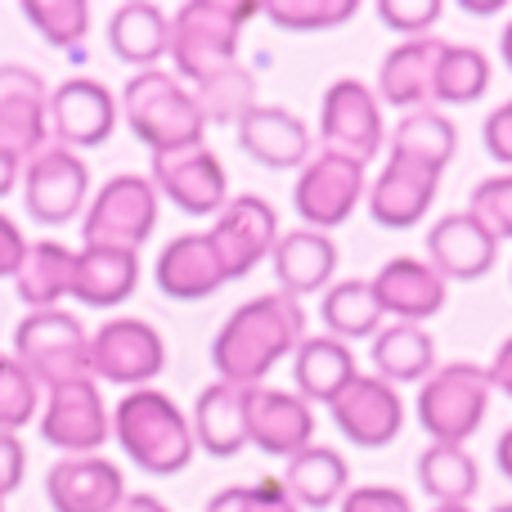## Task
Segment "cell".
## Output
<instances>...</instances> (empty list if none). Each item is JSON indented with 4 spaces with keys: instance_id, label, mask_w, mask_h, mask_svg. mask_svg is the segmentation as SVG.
<instances>
[{
    "instance_id": "6da1fadb",
    "label": "cell",
    "mask_w": 512,
    "mask_h": 512,
    "mask_svg": "<svg viewBox=\"0 0 512 512\" xmlns=\"http://www.w3.org/2000/svg\"><path fill=\"white\" fill-rule=\"evenodd\" d=\"M459 153V126L436 108H418L405 113L400 126L391 131V153L382 176L364 189V207H369L373 225L382 230H414L436 203L445 167Z\"/></svg>"
},
{
    "instance_id": "7a4b0ae2",
    "label": "cell",
    "mask_w": 512,
    "mask_h": 512,
    "mask_svg": "<svg viewBox=\"0 0 512 512\" xmlns=\"http://www.w3.org/2000/svg\"><path fill=\"white\" fill-rule=\"evenodd\" d=\"M306 342V310L288 292L243 301L212 342V369L234 387H265L270 369Z\"/></svg>"
},
{
    "instance_id": "3957f363",
    "label": "cell",
    "mask_w": 512,
    "mask_h": 512,
    "mask_svg": "<svg viewBox=\"0 0 512 512\" xmlns=\"http://www.w3.org/2000/svg\"><path fill=\"white\" fill-rule=\"evenodd\" d=\"M113 441L149 477H176L194 463V427L189 414L158 387L126 391L113 409Z\"/></svg>"
},
{
    "instance_id": "277c9868",
    "label": "cell",
    "mask_w": 512,
    "mask_h": 512,
    "mask_svg": "<svg viewBox=\"0 0 512 512\" xmlns=\"http://www.w3.org/2000/svg\"><path fill=\"white\" fill-rule=\"evenodd\" d=\"M117 113L126 117L131 135L153 158H158V153L194 149V144H203V131H207L194 90H189L176 72H162V68L135 72L122 90Z\"/></svg>"
},
{
    "instance_id": "5b68a950",
    "label": "cell",
    "mask_w": 512,
    "mask_h": 512,
    "mask_svg": "<svg viewBox=\"0 0 512 512\" xmlns=\"http://www.w3.org/2000/svg\"><path fill=\"white\" fill-rule=\"evenodd\" d=\"M261 14V5H239V0H189L171 18V45L167 59L176 63L180 81L203 86L207 77L239 63V36L243 23Z\"/></svg>"
},
{
    "instance_id": "8992f818",
    "label": "cell",
    "mask_w": 512,
    "mask_h": 512,
    "mask_svg": "<svg viewBox=\"0 0 512 512\" xmlns=\"http://www.w3.org/2000/svg\"><path fill=\"white\" fill-rule=\"evenodd\" d=\"M490 373L472 360L441 364L432 378L418 387V427L432 436L436 445H468L481 432L490 409Z\"/></svg>"
},
{
    "instance_id": "52a82bcc",
    "label": "cell",
    "mask_w": 512,
    "mask_h": 512,
    "mask_svg": "<svg viewBox=\"0 0 512 512\" xmlns=\"http://www.w3.org/2000/svg\"><path fill=\"white\" fill-rule=\"evenodd\" d=\"M14 355L41 391H54L63 382L90 378V333L68 310H27V319L14 328Z\"/></svg>"
},
{
    "instance_id": "ba28073f",
    "label": "cell",
    "mask_w": 512,
    "mask_h": 512,
    "mask_svg": "<svg viewBox=\"0 0 512 512\" xmlns=\"http://www.w3.org/2000/svg\"><path fill=\"white\" fill-rule=\"evenodd\" d=\"M158 189L149 176H122L104 180L95 198L81 212V248H131L140 252L144 239L158 230Z\"/></svg>"
},
{
    "instance_id": "9c48e42d",
    "label": "cell",
    "mask_w": 512,
    "mask_h": 512,
    "mask_svg": "<svg viewBox=\"0 0 512 512\" xmlns=\"http://www.w3.org/2000/svg\"><path fill=\"white\" fill-rule=\"evenodd\" d=\"M167 369V342L149 319L117 315L90 333V378L140 391Z\"/></svg>"
},
{
    "instance_id": "30bf717a",
    "label": "cell",
    "mask_w": 512,
    "mask_h": 512,
    "mask_svg": "<svg viewBox=\"0 0 512 512\" xmlns=\"http://www.w3.org/2000/svg\"><path fill=\"white\" fill-rule=\"evenodd\" d=\"M319 140H324V153L369 167L378 158V149L387 144L378 95L355 77L333 81L324 90V104H319Z\"/></svg>"
},
{
    "instance_id": "8fae6325",
    "label": "cell",
    "mask_w": 512,
    "mask_h": 512,
    "mask_svg": "<svg viewBox=\"0 0 512 512\" xmlns=\"http://www.w3.org/2000/svg\"><path fill=\"white\" fill-rule=\"evenodd\" d=\"M18 185H23V207L36 225H68L90 203V171L81 153L63 149L54 140L23 162Z\"/></svg>"
},
{
    "instance_id": "7c38bea8",
    "label": "cell",
    "mask_w": 512,
    "mask_h": 512,
    "mask_svg": "<svg viewBox=\"0 0 512 512\" xmlns=\"http://www.w3.org/2000/svg\"><path fill=\"white\" fill-rule=\"evenodd\" d=\"M113 436V414L104 409L95 378L63 382V387L45 391L41 405V441L63 450L68 459L104 450V441Z\"/></svg>"
},
{
    "instance_id": "4fadbf2b",
    "label": "cell",
    "mask_w": 512,
    "mask_h": 512,
    "mask_svg": "<svg viewBox=\"0 0 512 512\" xmlns=\"http://www.w3.org/2000/svg\"><path fill=\"white\" fill-rule=\"evenodd\" d=\"M364 167L360 162H346L337 153H319L301 167L297 185H292V207H297V221L306 230H337L355 207L364 203Z\"/></svg>"
},
{
    "instance_id": "5bb4252c",
    "label": "cell",
    "mask_w": 512,
    "mask_h": 512,
    "mask_svg": "<svg viewBox=\"0 0 512 512\" xmlns=\"http://www.w3.org/2000/svg\"><path fill=\"white\" fill-rule=\"evenodd\" d=\"M328 418L355 450H387L405 432V400L378 373H355V382L328 405Z\"/></svg>"
},
{
    "instance_id": "9a60e30c",
    "label": "cell",
    "mask_w": 512,
    "mask_h": 512,
    "mask_svg": "<svg viewBox=\"0 0 512 512\" xmlns=\"http://www.w3.org/2000/svg\"><path fill=\"white\" fill-rule=\"evenodd\" d=\"M207 239H212V252L225 270V283L243 279V274H252L274 252V243H279V216H274V207L265 198L239 194L225 203V212L216 216Z\"/></svg>"
},
{
    "instance_id": "2e32d148",
    "label": "cell",
    "mask_w": 512,
    "mask_h": 512,
    "mask_svg": "<svg viewBox=\"0 0 512 512\" xmlns=\"http://www.w3.org/2000/svg\"><path fill=\"white\" fill-rule=\"evenodd\" d=\"M149 180L158 189V198L176 203L185 216H221L225 203H230L225 167L207 144H194V149L180 153H158Z\"/></svg>"
},
{
    "instance_id": "e0dca14e",
    "label": "cell",
    "mask_w": 512,
    "mask_h": 512,
    "mask_svg": "<svg viewBox=\"0 0 512 512\" xmlns=\"http://www.w3.org/2000/svg\"><path fill=\"white\" fill-rule=\"evenodd\" d=\"M0 144L23 162L50 144V86L23 63H0Z\"/></svg>"
},
{
    "instance_id": "ac0fdd59",
    "label": "cell",
    "mask_w": 512,
    "mask_h": 512,
    "mask_svg": "<svg viewBox=\"0 0 512 512\" xmlns=\"http://www.w3.org/2000/svg\"><path fill=\"white\" fill-rule=\"evenodd\" d=\"M117 126V95L95 77H72L50 90V140L63 149H99Z\"/></svg>"
},
{
    "instance_id": "d6986e66",
    "label": "cell",
    "mask_w": 512,
    "mask_h": 512,
    "mask_svg": "<svg viewBox=\"0 0 512 512\" xmlns=\"http://www.w3.org/2000/svg\"><path fill=\"white\" fill-rule=\"evenodd\" d=\"M248 445L261 454L292 459L315 445V409L297 391L248 387Z\"/></svg>"
},
{
    "instance_id": "ffe728a7",
    "label": "cell",
    "mask_w": 512,
    "mask_h": 512,
    "mask_svg": "<svg viewBox=\"0 0 512 512\" xmlns=\"http://www.w3.org/2000/svg\"><path fill=\"white\" fill-rule=\"evenodd\" d=\"M499 261V239L472 212H450L427 230V265L450 279H486Z\"/></svg>"
},
{
    "instance_id": "44dd1931",
    "label": "cell",
    "mask_w": 512,
    "mask_h": 512,
    "mask_svg": "<svg viewBox=\"0 0 512 512\" xmlns=\"http://www.w3.org/2000/svg\"><path fill=\"white\" fill-rule=\"evenodd\" d=\"M373 297H378L382 315H391L396 324H423V319L441 315L450 283L418 256H391L378 274H373Z\"/></svg>"
},
{
    "instance_id": "7402d4cb",
    "label": "cell",
    "mask_w": 512,
    "mask_h": 512,
    "mask_svg": "<svg viewBox=\"0 0 512 512\" xmlns=\"http://www.w3.org/2000/svg\"><path fill=\"white\" fill-rule=\"evenodd\" d=\"M45 495L54 512H113L126 499L122 468L104 454L59 459L45 472Z\"/></svg>"
},
{
    "instance_id": "603a6c76",
    "label": "cell",
    "mask_w": 512,
    "mask_h": 512,
    "mask_svg": "<svg viewBox=\"0 0 512 512\" xmlns=\"http://www.w3.org/2000/svg\"><path fill=\"white\" fill-rule=\"evenodd\" d=\"M445 45L450 41H441V36H414V41H400L396 50H387L378 68V99H387L400 113H418L432 104Z\"/></svg>"
},
{
    "instance_id": "cb8c5ba5",
    "label": "cell",
    "mask_w": 512,
    "mask_h": 512,
    "mask_svg": "<svg viewBox=\"0 0 512 512\" xmlns=\"http://www.w3.org/2000/svg\"><path fill=\"white\" fill-rule=\"evenodd\" d=\"M234 131H239V149L270 171H301L310 162V126L279 104H256Z\"/></svg>"
},
{
    "instance_id": "d4e9b609",
    "label": "cell",
    "mask_w": 512,
    "mask_h": 512,
    "mask_svg": "<svg viewBox=\"0 0 512 512\" xmlns=\"http://www.w3.org/2000/svg\"><path fill=\"white\" fill-rule=\"evenodd\" d=\"M153 279H158L162 297H171V301H207L221 292L225 270H221V261H216L207 234H176V239L158 252Z\"/></svg>"
},
{
    "instance_id": "484cf974",
    "label": "cell",
    "mask_w": 512,
    "mask_h": 512,
    "mask_svg": "<svg viewBox=\"0 0 512 512\" xmlns=\"http://www.w3.org/2000/svg\"><path fill=\"white\" fill-rule=\"evenodd\" d=\"M194 445L212 459H234L248 450V387L212 382L194 400Z\"/></svg>"
},
{
    "instance_id": "4316f807",
    "label": "cell",
    "mask_w": 512,
    "mask_h": 512,
    "mask_svg": "<svg viewBox=\"0 0 512 512\" xmlns=\"http://www.w3.org/2000/svg\"><path fill=\"white\" fill-rule=\"evenodd\" d=\"M140 288V252L131 248H77L72 261V301L90 310H113Z\"/></svg>"
},
{
    "instance_id": "83f0119b",
    "label": "cell",
    "mask_w": 512,
    "mask_h": 512,
    "mask_svg": "<svg viewBox=\"0 0 512 512\" xmlns=\"http://www.w3.org/2000/svg\"><path fill=\"white\" fill-rule=\"evenodd\" d=\"M270 265H274V279H279V292L288 297H310V292H324L337 274V243L328 239L324 230H297L279 234L270 252Z\"/></svg>"
},
{
    "instance_id": "f1b7e54d",
    "label": "cell",
    "mask_w": 512,
    "mask_h": 512,
    "mask_svg": "<svg viewBox=\"0 0 512 512\" xmlns=\"http://www.w3.org/2000/svg\"><path fill=\"white\" fill-rule=\"evenodd\" d=\"M292 382L306 405H333L346 387L355 382V355L346 342L319 333L292 351Z\"/></svg>"
},
{
    "instance_id": "f546056e",
    "label": "cell",
    "mask_w": 512,
    "mask_h": 512,
    "mask_svg": "<svg viewBox=\"0 0 512 512\" xmlns=\"http://www.w3.org/2000/svg\"><path fill=\"white\" fill-rule=\"evenodd\" d=\"M167 45H171V18L158 5L131 0V5L113 9V18H108V50L122 63L149 72L158 68V59H167Z\"/></svg>"
},
{
    "instance_id": "4dcf8cb0",
    "label": "cell",
    "mask_w": 512,
    "mask_h": 512,
    "mask_svg": "<svg viewBox=\"0 0 512 512\" xmlns=\"http://www.w3.org/2000/svg\"><path fill=\"white\" fill-rule=\"evenodd\" d=\"M283 486H288V495L297 508L324 512V508L342 504L346 490H351V463H346L337 450H328V445H306L301 454L288 459Z\"/></svg>"
},
{
    "instance_id": "1f68e13d",
    "label": "cell",
    "mask_w": 512,
    "mask_h": 512,
    "mask_svg": "<svg viewBox=\"0 0 512 512\" xmlns=\"http://www.w3.org/2000/svg\"><path fill=\"white\" fill-rule=\"evenodd\" d=\"M373 373L391 387L400 382H418L423 387L427 378L436 373V342L423 324H387L373 333Z\"/></svg>"
},
{
    "instance_id": "d6a6232c",
    "label": "cell",
    "mask_w": 512,
    "mask_h": 512,
    "mask_svg": "<svg viewBox=\"0 0 512 512\" xmlns=\"http://www.w3.org/2000/svg\"><path fill=\"white\" fill-rule=\"evenodd\" d=\"M72 261H77V252L63 248V243H54V239L32 243L14 274L18 301L27 310H54L72 292Z\"/></svg>"
},
{
    "instance_id": "836d02e7",
    "label": "cell",
    "mask_w": 512,
    "mask_h": 512,
    "mask_svg": "<svg viewBox=\"0 0 512 512\" xmlns=\"http://www.w3.org/2000/svg\"><path fill=\"white\" fill-rule=\"evenodd\" d=\"M319 319H324L328 337H337V342H369L382 328V306L364 279H342L324 288Z\"/></svg>"
},
{
    "instance_id": "e575fe53",
    "label": "cell",
    "mask_w": 512,
    "mask_h": 512,
    "mask_svg": "<svg viewBox=\"0 0 512 512\" xmlns=\"http://www.w3.org/2000/svg\"><path fill=\"white\" fill-rule=\"evenodd\" d=\"M418 486L436 504H468L481 486V468L463 445H427L418 454Z\"/></svg>"
},
{
    "instance_id": "d590c367",
    "label": "cell",
    "mask_w": 512,
    "mask_h": 512,
    "mask_svg": "<svg viewBox=\"0 0 512 512\" xmlns=\"http://www.w3.org/2000/svg\"><path fill=\"white\" fill-rule=\"evenodd\" d=\"M23 18L32 32H41L45 45L63 50L68 59H86V36H90V5L86 0H27Z\"/></svg>"
},
{
    "instance_id": "8d00e7d4",
    "label": "cell",
    "mask_w": 512,
    "mask_h": 512,
    "mask_svg": "<svg viewBox=\"0 0 512 512\" xmlns=\"http://www.w3.org/2000/svg\"><path fill=\"white\" fill-rule=\"evenodd\" d=\"M194 99L203 108L207 126H239L256 108V72L234 63V68L207 77L203 86H194Z\"/></svg>"
},
{
    "instance_id": "74e56055",
    "label": "cell",
    "mask_w": 512,
    "mask_h": 512,
    "mask_svg": "<svg viewBox=\"0 0 512 512\" xmlns=\"http://www.w3.org/2000/svg\"><path fill=\"white\" fill-rule=\"evenodd\" d=\"M490 86V59L477 45H445L441 68H436V104H472Z\"/></svg>"
},
{
    "instance_id": "f35d334b",
    "label": "cell",
    "mask_w": 512,
    "mask_h": 512,
    "mask_svg": "<svg viewBox=\"0 0 512 512\" xmlns=\"http://www.w3.org/2000/svg\"><path fill=\"white\" fill-rule=\"evenodd\" d=\"M355 0H265L261 14L283 32H328L355 18Z\"/></svg>"
},
{
    "instance_id": "ab89813d",
    "label": "cell",
    "mask_w": 512,
    "mask_h": 512,
    "mask_svg": "<svg viewBox=\"0 0 512 512\" xmlns=\"http://www.w3.org/2000/svg\"><path fill=\"white\" fill-rule=\"evenodd\" d=\"M36 414H41V382L14 355H0V432H18Z\"/></svg>"
},
{
    "instance_id": "60d3db41",
    "label": "cell",
    "mask_w": 512,
    "mask_h": 512,
    "mask_svg": "<svg viewBox=\"0 0 512 512\" xmlns=\"http://www.w3.org/2000/svg\"><path fill=\"white\" fill-rule=\"evenodd\" d=\"M207 512H301L292 504L288 486L274 477L256 481V486H225L221 495L207 504Z\"/></svg>"
},
{
    "instance_id": "b9f144b4",
    "label": "cell",
    "mask_w": 512,
    "mask_h": 512,
    "mask_svg": "<svg viewBox=\"0 0 512 512\" xmlns=\"http://www.w3.org/2000/svg\"><path fill=\"white\" fill-rule=\"evenodd\" d=\"M468 212L477 216V221L486 225L499 243L512 239V171L481 180V185L472 189V207H468Z\"/></svg>"
},
{
    "instance_id": "7bdbcfd3",
    "label": "cell",
    "mask_w": 512,
    "mask_h": 512,
    "mask_svg": "<svg viewBox=\"0 0 512 512\" xmlns=\"http://www.w3.org/2000/svg\"><path fill=\"white\" fill-rule=\"evenodd\" d=\"M441 14H445L441 0H378V18L391 27V32L405 36V41L432 36V27L441 23Z\"/></svg>"
},
{
    "instance_id": "ee69618b",
    "label": "cell",
    "mask_w": 512,
    "mask_h": 512,
    "mask_svg": "<svg viewBox=\"0 0 512 512\" xmlns=\"http://www.w3.org/2000/svg\"><path fill=\"white\" fill-rule=\"evenodd\" d=\"M337 512H414V504L396 486H355V490H346Z\"/></svg>"
},
{
    "instance_id": "f6af8a7d",
    "label": "cell",
    "mask_w": 512,
    "mask_h": 512,
    "mask_svg": "<svg viewBox=\"0 0 512 512\" xmlns=\"http://www.w3.org/2000/svg\"><path fill=\"white\" fill-rule=\"evenodd\" d=\"M481 140H486V153L499 162V167H512V99L499 104L495 113L481 126Z\"/></svg>"
},
{
    "instance_id": "bcb514c9",
    "label": "cell",
    "mask_w": 512,
    "mask_h": 512,
    "mask_svg": "<svg viewBox=\"0 0 512 512\" xmlns=\"http://www.w3.org/2000/svg\"><path fill=\"white\" fill-rule=\"evenodd\" d=\"M23 472H27V450L18 441V432H0V486H5V495H14L23 486Z\"/></svg>"
},
{
    "instance_id": "7dc6e473",
    "label": "cell",
    "mask_w": 512,
    "mask_h": 512,
    "mask_svg": "<svg viewBox=\"0 0 512 512\" xmlns=\"http://www.w3.org/2000/svg\"><path fill=\"white\" fill-rule=\"evenodd\" d=\"M27 248H32V243L23 239V230H18V225L0 212V279H14L18 265H23V256H27Z\"/></svg>"
},
{
    "instance_id": "c3c4849f",
    "label": "cell",
    "mask_w": 512,
    "mask_h": 512,
    "mask_svg": "<svg viewBox=\"0 0 512 512\" xmlns=\"http://www.w3.org/2000/svg\"><path fill=\"white\" fill-rule=\"evenodd\" d=\"M486 373H490V387L504 391V396L512 400V337L499 342V351H495V360H490Z\"/></svg>"
},
{
    "instance_id": "681fc988",
    "label": "cell",
    "mask_w": 512,
    "mask_h": 512,
    "mask_svg": "<svg viewBox=\"0 0 512 512\" xmlns=\"http://www.w3.org/2000/svg\"><path fill=\"white\" fill-rule=\"evenodd\" d=\"M18 180H23V158H14V153L0 144V198L14 194Z\"/></svg>"
},
{
    "instance_id": "f907efd6",
    "label": "cell",
    "mask_w": 512,
    "mask_h": 512,
    "mask_svg": "<svg viewBox=\"0 0 512 512\" xmlns=\"http://www.w3.org/2000/svg\"><path fill=\"white\" fill-rule=\"evenodd\" d=\"M113 512H171L167 504H162L158 495H144V490H126V499L117 504Z\"/></svg>"
},
{
    "instance_id": "816d5d0a",
    "label": "cell",
    "mask_w": 512,
    "mask_h": 512,
    "mask_svg": "<svg viewBox=\"0 0 512 512\" xmlns=\"http://www.w3.org/2000/svg\"><path fill=\"white\" fill-rule=\"evenodd\" d=\"M495 463H499V472L512 481V427L504 436H499V445H495Z\"/></svg>"
},
{
    "instance_id": "f5cc1de1",
    "label": "cell",
    "mask_w": 512,
    "mask_h": 512,
    "mask_svg": "<svg viewBox=\"0 0 512 512\" xmlns=\"http://www.w3.org/2000/svg\"><path fill=\"white\" fill-rule=\"evenodd\" d=\"M499 54H504V63L512 68V23L504 27V36H499Z\"/></svg>"
},
{
    "instance_id": "db71d44e",
    "label": "cell",
    "mask_w": 512,
    "mask_h": 512,
    "mask_svg": "<svg viewBox=\"0 0 512 512\" xmlns=\"http://www.w3.org/2000/svg\"><path fill=\"white\" fill-rule=\"evenodd\" d=\"M463 9H468V14H495L499 5H477V0H468V5H463Z\"/></svg>"
},
{
    "instance_id": "11a10c76",
    "label": "cell",
    "mask_w": 512,
    "mask_h": 512,
    "mask_svg": "<svg viewBox=\"0 0 512 512\" xmlns=\"http://www.w3.org/2000/svg\"><path fill=\"white\" fill-rule=\"evenodd\" d=\"M432 512H472V508L468 504H436Z\"/></svg>"
},
{
    "instance_id": "9f6ffc18",
    "label": "cell",
    "mask_w": 512,
    "mask_h": 512,
    "mask_svg": "<svg viewBox=\"0 0 512 512\" xmlns=\"http://www.w3.org/2000/svg\"><path fill=\"white\" fill-rule=\"evenodd\" d=\"M5 499H9V495H5V486H0V512H5Z\"/></svg>"
},
{
    "instance_id": "6f0895ef",
    "label": "cell",
    "mask_w": 512,
    "mask_h": 512,
    "mask_svg": "<svg viewBox=\"0 0 512 512\" xmlns=\"http://www.w3.org/2000/svg\"><path fill=\"white\" fill-rule=\"evenodd\" d=\"M495 512H512V504H499V508H495Z\"/></svg>"
}]
</instances>
